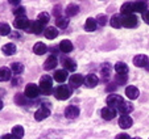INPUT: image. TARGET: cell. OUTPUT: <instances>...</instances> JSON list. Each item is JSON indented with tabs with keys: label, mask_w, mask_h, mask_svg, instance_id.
Returning a JSON list of instances; mask_svg holds the SVG:
<instances>
[{
	"label": "cell",
	"mask_w": 149,
	"mask_h": 139,
	"mask_svg": "<svg viewBox=\"0 0 149 139\" xmlns=\"http://www.w3.org/2000/svg\"><path fill=\"white\" fill-rule=\"evenodd\" d=\"M71 93H73V91H71V88L69 85H65V84H62V85H58L56 88V91H54V96H56V98H58V100H68L69 97L71 96Z\"/></svg>",
	"instance_id": "6da1fadb"
},
{
	"label": "cell",
	"mask_w": 149,
	"mask_h": 139,
	"mask_svg": "<svg viewBox=\"0 0 149 139\" xmlns=\"http://www.w3.org/2000/svg\"><path fill=\"white\" fill-rule=\"evenodd\" d=\"M52 87H53V78H52V76L44 75L40 79V83H38L40 92H42V93H49V92L52 91Z\"/></svg>",
	"instance_id": "7a4b0ae2"
},
{
	"label": "cell",
	"mask_w": 149,
	"mask_h": 139,
	"mask_svg": "<svg viewBox=\"0 0 149 139\" xmlns=\"http://www.w3.org/2000/svg\"><path fill=\"white\" fill-rule=\"evenodd\" d=\"M106 103H107V105L110 106V108H113V109L118 108L119 109L121 105H123L124 98L119 95H110L107 97V100H106Z\"/></svg>",
	"instance_id": "3957f363"
},
{
	"label": "cell",
	"mask_w": 149,
	"mask_h": 139,
	"mask_svg": "<svg viewBox=\"0 0 149 139\" xmlns=\"http://www.w3.org/2000/svg\"><path fill=\"white\" fill-rule=\"evenodd\" d=\"M38 95H40V88L36 85V84L31 83L25 87V97L36 98V97H38Z\"/></svg>",
	"instance_id": "277c9868"
},
{
	"label": "cell",
	"mask_w": 149,
	"mask_h": 139,
	"mask_svg": "<svg viewBox=\"0 0 149 139\" xmlns=\"http://www.w3.org/2000/svg\"><path fill=\"white\" fill-rule=\"evenodd\" d=\"M121 25L125 28H135L137 26V17L135 14H128L121 19Z\"/></svg>",
	"instance_id": "5b68a950"
},
{
	"label": "cell",
	"mask_w": 149,
	"mask_h": 139,
	"mask_svg": "<svg viewBox=\"0 0 149 139\" xmlns=\"http://www.w3.org/2000/svg\"><path fill=\"white\" fill-rule=\"evenodd\" d=\"M100 116H102V118H103V120L111 121V120H113V118L116 117V109L110 108V106H106V108L102 109Z\"/></svg>",
	"instance_id": "8992f818"
},
{
	"label": "cell",
	"mask_w": 149,
	"mask_h": 139,
	"mask_svg": "<svg viewBox=\"0 0 149 139\" xmlns=\"http://www.w3.org/2000/svg\"><path fill=\"white\" fill-rule=\"evenodd\" d=\"M49 116H50V110H49V108H46L45 105H42L40 109H37V111L34 113L36 121H44L45 118H48Z\"/></svg>",
	"instance_id": "52a82bcc"
},
{
	"label": "cell",
	"mask_w": 149,
	"mask_h": 139,
	"mask_svg": "<svg viewBox=\"0 0 149 139\" xmlns=\"http://www.w3.org/2000/svg\"><path fill=\"white\" fill-rule=\"evenodd\" d=\"M84 78L81 75V74H74V75L70 76L69 79V83H70V88H78L83 84Z\"/></svg>",
	"instance_id": "ba28073f"
},
{
	"label": "cell",
	"mask_w": 149,
	"mask_h": 139,
	"mask_svg": "<svg viewBox=\"0 0 149 139\" xmlns=\"http://www.w3.org/2000/svg\"><path fill=\"white\" fill-rule=\"evenodd\" d=\"M83 84L87 87V88H95L99 84V78L96 75H94V74H90V75H87L84 78Z\"/></svg>",
	"instance_id": "9c48e42d"
},
{
	"label": "cell",
	"mask_w": 149,
	"mask_h": 139,
	"mask_svg": "<svg viewBox=\"0 0 149 139\" xmlns=\"http://www.w3.org/2000/svg\"><path fill=\"white\" fill-rule=\"evenodd\" d=\"M13 25L16 29H28L31 26V22L26 17H16L13 21Z\"/></svg>",
	"instance_id": "30bf717a"
},
{
	"label": "cell",
	"mask_w": 149,
	"mask_h": 139,
	"mask_svg": "<svg viewBox=\"0 0 149 139\" xmlns=\"http://www.w3.org/2000/svg\"><path fill=\"white\" fill-rule=\"evenodd\" d=\"M133 125V121L132 118L130 117V116H127V114H121L120 118H119V126H120L121 129H130L131 126Z\"/></svg>",
	"instance_id": "8fae6325"
},
{
	"label": "cell",
	"mask_w": 149,
	"mask_h": 139,
	"mask_svg": "<svg viewBox=\"0 0 149 139\" xmlns=\"http://www.w3.org/2000/svg\"><path fill=\"white\" fill-rule=\"evenodd\" d=\"M148 63H149L148 56L143 55V54L136 55L135 58H133V64H135L136 67H148Z\"/></svg>",
	"instance_id": "7c38bea8"
},
{
	"label": "cell",
	"mask_w": 149,
	"mask_h": 139,
	"mask_svg": "<svg viewBox=\"0 0 149 139\" xmlns=\"http://www.w3.org/2000/svg\"><path fill=\"white\" fill-rule=\"evenodd\" d=\"M125 95L130 100H136V98L139 97V95H140V91L137 89V87L130 85V87H127L125 88Z\"/></svg>",
	"instance_id": "4fadbf2b"
},
{
	"label": "cell",
	"mask_w": 149,
	"mask_h": 139,
	"mask_svg": "<svg viewBox=\"0 0 149 139\" xmlns=\"http://www.w3.org/2000/svg\"><path fill=\"white\" fill-rule=\"evenodd\" d=\"M65 116L68 118H70V120H74V118H77L79 116V108L75 105L68 106V108L65 109Z\"/></svg>",
	"instance_id": "5bb4252c"
},
{
	"label": "cell",
	"mask_w": 149,
	"mask_h": 139,
	"mask_svg": "<svg viewBox=\"0 0 149 139\" xmlns=\"http://www.w3.org/2000/svg\"><path fill=\"white\" fill-rule=\"evenodd\" d=\"M29 30H31V33L40 34V33H42V32H45V29H44V24H41L38 20H36V21H33L31 24V26H29Z\"/></svg>",
	"instance_id": "9a60e30c"
},
{
	"label": "cell",
	"mask_w": 149,
	"mask_h": 139,
	"mask_svg": "<svg viewBox=\"0 0 149 139\" xmlns=\"http://www.w3.org/2000/svg\"><path fill=\"white\" fill-rule=\"evenodd\" d=\"M69 74L66 70H58V71H56L54 72V76L53 79L56 81H58V83H63V81H66V79H68Z\"/></svg>",
	"instance_id": "2e32d148"
},
{
	"label": "cell",
	"mask_w": 149,
	"mask_h": 139,
	"mask_svg": "<svg viewBox=\"0 0 149 139\" xmlns=\"http://www.w3.org/2000/svg\"><path fill=\"white\" fill-rule=\"evenodd\" d=\"M57 63H58V61H57L56 56H48V59L45 61V63H44V68L46 70V71H50V70L56 68Z\"/></svg>",
	"instance_id": "e0dca14e"
},
{
	"label": "cell",
	"mask_w": 149,
	"mask_h": 139,
	"mask_svg": "<svg viewBox=\"0 0 149 139\" xmlns=\"http://www.w3.org/2000/svg\"><path fill=\"white\" fill-rule=\"evenodd\" d=\"M46 50H48V47H46V45L44 42H37L33 46V53L37 54V55H44L46 53Z\"/></svg>",
	"instance_id": "ac0fdd59"
},
{
	"label": "cell",
	"mask_w": 149,
	"mask_h": 139,
	"mask_svg": "<svg viewBox=\"0 0 149 139\" xmlns=\"http://www.w3.org/2000/svg\"><path fill=\"white\" fill-rule=\"evenodd\" d=\"M16 45L15 43H7L4 45L3 47H1V51H3L4 55H13V54H16Z\"/></svg>",
	"instance_id": "d6986e66"
},
{
	"label": "cell",
	"mask_w": 149,
	"mask_h": 139,
	"mask_svg": "<svg viewBox=\"0 0 149 139\" xmlns=\"http://www.w3.org/2000/svg\"><path fill=\"white\" fill-rule=\"evenodd\" d=\"M73 49H74V46H73V43H71V41H69V39H63V41L59 43V50H61L62 53H70Z\"/></svg>",
	"instance_id": "ffe728a7"
},
{
	"label": "cell",
	"mask_w": 149,
	"mask_h": 139,
	"mask_svg": "<svg viewBox=\"0 0 149 139\" xmlns=\"http://www.w3.org/2000/svg\"><path fill=\"white\" fill-rule=\"evenodd\" d=\"M63 67H65V70L66 71H70V72H73V71H75L77 70V63L73 61V59H70V58H65L63 59Z\"/></svg>",
	"instance_id": "44dd1931"
},
{
	"label": "cell",
	"mask_w": 149,
	"mask_h": 139,
	"mask_svg": "<svg viewBox=\"0 0 149 139\" xmlns=\"http://www.w3.org/2000/svg\"><path fill=\"white\" fill-rule=\"evenodd\" d=\"M11 75H12L11 68H8V67H1V68H0V81L9 80Z\"/></svg>",
	"instance_id": "7402d4cb"
},
{
	"label": "cell",
	"mask_w": 149,
	"mask_h": 139,
	"mask_svg": "<svg viewBox=\"0 0 149 139\" xmlns=\"http://www.w3.org/2000/svg\"><path fill=\"white\" fill-rule=\"evenodd\" d=\"M44 34H45V37L48 39H54L58 36V30H57V28H54V26H48V28L45 29V32H44Z\"/></svg>",
	"instance_id": "603a6c76"
},
{
	"label": "cell",
	"mask_w": 149,
	"mask_h": 139,
	"mask_svg": "<svg viewBox=\"0 0 149 139\" xmlns=\"http://www.w3.org/2000/svg\"><path fill=\"white\" fill-rule=\"evenodd\" d=\"M115 71L118 72V75H127L128 72V66L123 62H119V63L115 64Z\"/></svg>",
	"instance_id": "cb8c5ba5"
},
{
	"label": "cell",
	"mask_w": 149,
	"mask_h": 139,
	"mask_svg": "<svg viewBox=\"0 0 149 139\" xmlns=\"http://www.w3.org/2000/svg\"><path fill=\"white\" fill-rule=\"evenodd\" d=\"M96 25H98V22H96L95 19H87L86 20V24H84V29L87 32H94L96 29Z\"/></svg>",
	"instance_id": "d4e9b609"
},
{
	"label": "cell",
	"mask_w": 149,
	"mask_h": 139,
	"mask_svg": "<svg viewBox=\"0 0 149 139\" xmlns=\"http://www.w3.org/2000/svg\"><path fill=\"white\" fill-rule=\"evenodd\" d=\"M132 7H133V12H140V13H144L146 9V3L144 1H136V3H132Z\"/></svg>",
	"instance_id": "484cf974"
},
{
	"label": "cell",
	"mask_w": 149,
	"mask_h": 139,
	"mask_svg": "<svg viewBox=\"0 0 149 139\" xmlns=\"http://www.w3.org/2000/svg\"><path fill=\"white\" fill-rule=\"evenodd\" d=\"M11 71L16 75H20V74H23L24 71V64L20 63V62H15V63L11 64Z\"/></svg>",
	"instance_id": "4316f807"
},
{
	"label": "cell",
	"mask_w": 149,
	"mask_h": 139,
	"mask_svg": "<svg viewBox=\"0 0 149 139\" xmlns=\"http://www.w3.org/2000/svg\"><path fill=\"white\" fill-rule=\"evenodd\" d=\"M120 12L121 14L124 16H128V14H133V7H132V3H125L121 6L120 8Z\"/></svg>",
	"instance_id": "83f0119b"
},
{
	"label": "cell",
	"mask_w": 149,
	"mask_h": 139,
	"mask_svg": "<svg viewBox=\"0 0 149 139\" xmlns=\"http://www.w3.org/2000/svg\"><path fill=\"white\" fill-rule=\"evenodd\" d=\"M12 135L15 136L16 139H21L24 136V129L23 126H15L13 129H12Z\"/></svg>",
	"instance_id": "f1b7e54d"
},
{
	"label": "cell",
	"mask_w": 149,
	"mask_h": 139,
	"mask_svg": "<svg viewBox=\"0 0 149 139\" xmlns=\"http://www.w3.org/2000/svg\"><path fill=\"white\" fill-rule=\"evenodd\" d=\"M133 110V106H132V104H130V103H125L124 101L123 103V105L119 108V111H120L121 114H127L128 116V113H131V111Z\"/></svg>",
	"instance_id": "f546056e"
},
{
	"label": "cell",
	"mask_w": 149,
	"mask_h": 139,
	"mask_svg": "<svg viewBox=\"0 0 149 139\" xmlns=\"http://www.w3.org/2000/svg\"><path fill=\"white\" fill-rule=\"evenodd\" d=\"M110 24H111V26H112V28H115V29L120 28V26H121V17H120V14H115V16L111 17Z\"/></svg>",
	"instance_id": "4dcf8cb0"
},
{
	"label": "cell",
	"mask_w": 149,
	"mask_h": 139,
	"mask_svg": "<svg viewBox=\"0 0 149 139\" xmlns=\"http://www.w3.org/2000/svg\"><path fill=\"white\" fill-rule=\"evenodd\" d=\"M100 74H102V76H103L104 79H107L108 75L111 74V64H108V63L102 64L100 66Z\"/></svg>",
	"instance_id": "1f68e13d"
},
{
	"label": "cell",
	"mask_w": 149,
	"mask_h": 139,
	"mask_svg": "<svg viewBox=\"0 0 149 139\" xmlns=\"http://www.w3.org/2000/svg\"><path fill=\"white\" fill-rule=\"evenodd\" d=\"M78 12H79V7L77 6V4H70V6H68V8H66V14H68L69 17L75 16Z\"/></svg>",
	"instance_id": "d6a6232c"
},
{
	"label": "cell",
	"mask_w": 149,
	"mask_h": 139,
	"mask_svg": "<svg viewBox=\"0 0 149 139\" xmlns=\"http://www.w3.org/2000/svg\"><path fill=\"white\" fill-rule=\"evenodd\" d=\"M11 34V26L6 22H0V36H9Z\"/></svg>",
	"instance_id": "836d02e7"
},
{
	"label": "cell",
	"mask_w": 149,
	"mask_h": 139,
	"mask_svg": "<svg viewBox=\"0 0 149 139\" xmlns=\"http://www.w3.org/2000/svg\"><path fill=\"white\" fill-rule=\"evenodd\" d=\"M56 24L58 28L65 29V28H68V25H69V20L66 19V17H57Z\"/></svg>",
	"instance_id": "e575fe53"
},
{
	"label": "cell",
	"mask_w": 149,
	"mask_h": 139,
	"mask_svg": "<svg viewBox=\"0 0 149 139\" xmlns=\"http://www.w3.org/2000/svg\"><path fill=\"white\" fill-rule=\"evenodd\" d=\"M49 19H50V16H49L48 12H42V13H40L38 17H37V20H38L41 24H46V22L49 21Z\"/></svg>",
	"instance_id": "d590c367"
},
{
	"label": "cell",
	"mask_w": 149,
	"mask_h": 139,
	"mask_svg": "<svg viewBox=\"0 0 149 139\" xmlns=\"http://www.w3.org/2000/svg\"><path fill=\"white\" fill-rule=\"evenodd\" d=\"M13 14L16 17H25L24 14H25V8L24 7H17V8L13 9Z\"/></svg>",
	"instance_id": "8d00e7d4"
},
{
	"label": "cell",
	"mask_w": 149,
	"mask_h": 139,
	"mask_svg": "<svg viewBox=\"0 0 149 139\" xmlns=\"http://www.w3.org/2000/svg\"><path fill=\"white\" fill-rule=\"evenodd\" d=\"M96 22L100 24V25H106V24H107V16H104V14H99V16L96 17Z\"/></svg>",
	"instance_id": "74e56055"
},
{
	"label": "cell",
	"mask_w": 149,
	"mask_h": 139,
	"mask_svg": "<svg viewBox=\"0 0 149 139\" xmlns=\"http://www.w3.org/2000/svg\"><path fill=\"white\" fill-rule=\"evenodd\" d=\"M24 97H25V95H17L15 97V101L17 104H20V105H24Z\"/></svg>",
	"instance_id": "f35d334b"
},
{
	"label": "cell",
	"mask_w": 149,
	"mask_h": 139,
	"mask_svg": "<svg viewBox=\"0 0 149 139\" xmlns=\"http://www.w3.org/2000/svg\"><path fill=\"white\" fill-rule=\"evenodd\" d=\"M115 80L118 81V83H125L127 81V75H116Z\"/></svg>",
	"instance_id": "ab89813d"
},
{
	"label": "cell",
	"mask_w": 149,
	"mask_h": 139,
	"mask_svg": "<svg viewBox=\"0 0 149 139\" xmlns=\"http://www.w3.org/2000/svg\"><path fill=\"white\" fill-rule=\"evenodd\" d=\"M143 20L146 22V24H149V11H145L143 13Z\"/></svg>",
	"instance_id": "60d3db41"
},
{
	"label": "cell",
	"mask_w": 149,
	"mask_h": 139,
	"mask_svg": "<svg viewBox=\"0 0 149 139\" xmlns=\"http://www.w3.org/2000/svg\"><path fill=\"white\" fill-rule=\"evenodd\" d=\"M116 139H131V136L128 135V134H119V135L116 136Z\"/></svg>",
	"instance_id": "b9f144b4"
},
{
	"label": "cell",
	"mask_w": 149,
	"mask_h": 139,
	"mask_svg": "<svg viewBox=\"0 0 149 139\" xmlns=\"http://www.w3.org/2000/svg\"><path fill=\"white\" fill-rule=\"evenodd\" d=\"M3 139H16V138H15L12 134H6V135L3 136Z\"/></svg>",
	"instance_id": "7bdbcfd3"
},
{
	"label": "cell",
	"mask_w": 149,
	"mask_h": 139,
	"mask_svg": "<svg viewBox=\"0 0 149 139\" xmlns=\"http://www.w3.org/2000/svg\"><path fill=\"white\" fill-rule=\"evenodd\" d=\"M20 81H21L20 79H15V80H12V85H19L17 83H20Z\"/></svg>",
	"instance_id": "ee69618b"
},
{
	"label": "cell",
	"mask_w": 149,
	"mask_h": 139,
	"mask_svg": "<svg viewBox=\"0 0 149 139\" xmlns=\"http://www.w3.org/2000/svg\"><path fill=\"white\" fill-rule=\"evenodd\" d=\"M1 109H3V101L0 100V110H1Z\"/></svg>",
	"instance_id": "f6af8a7d"
},
{
	"label": "cell",
	"mask_w": 149,
	"mask_h": 139,
	"mask_svg": "<svg viewBox=\"0 0 149 139\" xmlns=\"http://www.w3.org/2000/svg\"><path fill=\"white\" fill-rule=\"evenodd\" d=\"M135 139H141V138H135Z\"/></svg>",
	"instance_id": "bcb514c9"
}]
</instances>
